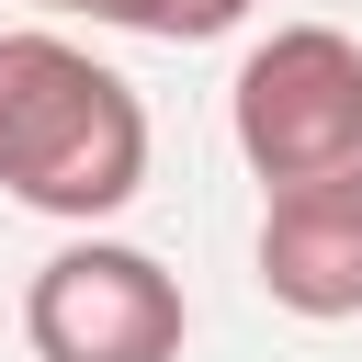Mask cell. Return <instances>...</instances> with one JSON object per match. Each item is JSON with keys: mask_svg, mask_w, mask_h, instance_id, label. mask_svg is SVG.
Instances as JSON below:
<instances>
[{"mask_svg": "<svg viewBox=\"0 0 362 362\" xmlns=\"http://www.w3.org/2000/svg\"><path fill=\"white\" fill-rule=\"evenodd\" d=\"M147 181V102L68 34H0V192L34 215H124Z\"/></svg>", "mask_w": 362, "mask_h": 362, "instance_id": "cell-1", "label": "cell"}, {"mask_svg": "<svg viewBox=\"0 0 362 362\" xmlns=\"http://www.w3.org/2000/svg\"><path fill=\"white\" fill-rule=\"evenodd\" d=\"M238 158L260 192L294 181H362V45L328 23H283L238 68Z\"/></svg>", "mask_w": 362, "mask_h": 362, "instance_id": "cell-2", "label": "cell"}, {"mask_svg": "<svg viewBox=\"0 0 362 362\" xmlns=\"http://www.w3.org/2000/svg\"><path fill=\"white\" fill-rule=\"evenodd\" d=\"M34 362H181V283L147 249H57L23 294Z\"/></svg>", "mask_w": 362, "mask_h": 362, "instance_id": "cell-3", "label": "cell"}, {"mask_svg": "<svg viewBox=\"0 0 362 362\" xmlns=\"http://www.w3.org/2000/svg\"><path fill=\"white\" fill-rule=\"evenodd\" d=\"M260 283L272 305L339 328L362 317V181H294L260 215Z\"/></svg>", "mask_w": 362, "mask_h": 362, "instance_id": "cell-4", "label": "cell"}, {"mask_svg": "<svg viewBox=\"0 0 362 362\" xmlns=\"http://www.w3.org/2000/svg\"><path fill=\"white\" fill-rule=\"evenodd\" d=\"M45 11H90V23H124V34H158V45H204V34L249 23L260 0H45Z\"/></svg>", "mask_w": 362, "mask_h": 362, "instance_id": "cell-5", "label": "cell"}]
</instances>
